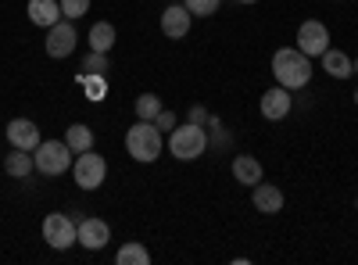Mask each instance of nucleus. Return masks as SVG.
Returning <instances> with one entry per match:
<instances>
[{
	"label": "nucleus",
	"mask_w": 358,
	"mask_h": 265,
	"mask_svg": "<svg viewBox=\"0 0 358 265\" xmlns=\"http://www.w3.org/2000/svg\"><path fill=\"white\" fill-rule=\"evenodd\" d=\"M273 76L287 90H301L312 83V57L297 47H283L273 54Z\"/></svg>",
	"instance_id": "f257e3e1"
},
{
	"label": "nucleus",
	"mask_w": 358,
	"mask_h": 265,
	"mask_svg": "<svg viewBox=\"0 0 358 265\" xmlns=\"http://www.w3.org/2000/svg\"><path fill=\"white\" fill-rule=\"evenodd\" d=\"M126 151H129L133 162H143V165L158 162V155H162V133H158V126L155 122H143V119L136 126H129Z\"/></svg>",
	"instance_id": "f03ea898"
},
{
	"label": "nucleus",
	"mask_w": 358,
	"mask_h": 265,
	"mask_svg": "<svg viewBox=\"0 0 358 265\" xmlns=\"http://www.w3.org/2000/svg\"><path fill=\"white\" fill-rule=\"evenodd\" d=\"M169 151L179 158V162H194L208 151V133L197 126V122H187V126H176L172 136H169Z\"/></svg>",
	"instance_id": "7ed1b4c3"
},
{
	"label": "nucleus",
	"mask_w": 358,
	"mask_h": 265,
	"mask_svg": "<svg viewBox=\"0 0 358 265\" xmlns=\"http://www.w3.org/2000/svg\"><path fill=\"white\" fill-rule=\"evenodd\" d=\"M33 162H36V172L43 176H62L72 169V147L65 140H40V147L33 151Z\"/></svg>",
	"instance_id": "20e7f679"
},
{
	"label": "nucleus",
	"mask_w": 358,
	"mask_h": 265,
	"mask_svg": "<svg viewBox=\"0 0 358 265\" xmlns=\"http://www.w3.org/2000/svg\"><path fill=\"white\" fill-rule=\"evenodd\" d=\"M72 176H76V183L83 190H97L104 183V176H108V162L94 151H83L76 162H72Z\"/></svg>",
	"instance_id": "39448f33"
},
{
	"label": "nucleus",
	"mask_w": 358,
	"mask_h": 265,
	"mask_svg": "<svg viewBox=\"0 0 358 265\" xmlns=\"http://www.w3.org/2000/svg\"><path fill=\"white\" fill-rule=\"evenodd\" d=\"M43 241L54 248V251H69L76 244V222L65 215V212H50L43 219Z\"/></svg>",
	"instance_id": "423d86ee"
},
{
	"label": "nucleus",
	"mask_w": 358,
	"mask_h": 265,
	"mask_svg": "<svg viewBox=\"0 0 358 265\" xmlns=\"http://www.w3.org/2000/svg\"><path fill=\"white\" fill-rule=\"evenodd\" d=\"M297 50H305L308 57H322L330 50V29L315 18L301 22V29H297Z\"/></svg>",
	"instance_id": "0eeeda50"
},
{
	"label": "nucleus",
	"mask_w": 358,
	"mask_h": 265,
	"mask_svg": "<svg viewBox=\"0 0 358 265\" xmlns=\"http://www.w3.org/2000/svg\"><path fill=\"white\" fill-rule=\"evenodd\" d=\"M76 43H79V36H76V25H72V18L65 22H54L50 29H47V40H43V47H47V54L50 57H69L72 50H76Z\"/></svg>",
	"instance_id": "6e6552de"
},
{
	"label": "nucleus",
	"mask_w": 358,
	"mask_h": 265,
	"mask_svg": "<svg viewBox=\"0 0 358 265\" xmlns=\"http://www.w3.org/2000/svg\"><path fill=\"white\" fill-rule=\"evenodd\" d=\"M111 241V229L104 219H79L76 222V244H83L86 251H101Z\"/></svg>",
	"instance_id": "1a4fd4ad"
},
{
	"label": "nucleus",
	"mask_w": 358,
	"mask_h": 265,
	"mask_svg": "<svg viewBox=\"0 0 358 265\" xmlns=\"http://www.w3.org/2000/svg\"><path fill=\"white\" fill-rule=\"evenodd\" d=\"M8 143L18 151H36L40 147V126L33 119H11L8 122Z\"/></svg>",
	"instance_id": "9d476101"
},
{
	"label": "nucleus",
	"mask_w": 358,
	"mask_h": 265,
	"mask_svg": "<svg viewBox=\"0 0 358 265\" xmlns=\"http://www.w3.org/2000/svg\"><path fill=\"white\" fill-rule=\"evenodd\" d=\"M290 104H294V97H290L287 86H273V90L262 94V115H265L268 122L287 119V115H290Z\"/></svg>",
	"instance_id": "9b49d317"
},
{
	"label": "nucleus",
	"mask_w": 358,
	"mask_h": 265,
	"mask_svg": "<svg viewBox=\"0 0 358 265\" xmlns=\"http://www.w3.org/2000/svg\"><path fill=\"white\" fill-rule=\"evenodd\" d=\"M190 11H187V4H172V8H165L162 11V33L169 36V40H183L187 33H190Z\"/></svg>",
	"instance_id": "f8f14e48"
},
{
	"label": "nucleus",
	"mask_w": 358,
	"mask_h": 265,
	"mask_svg": "<svg viewBox=\"0 0 358 265\" xmlns=\"http://www.w3.org/2000/svg\"><path fill=\"white\" fill-rule=\"evenodd\" d=\"M251 190H255L251 201H255L258 212H265V215L283 212V190H280V187H273V183H255Z\"/></svg>",
	"instance_id": "ddd939ff"
},
{
	"label": "nucleus",
	"mask_w": 358,
	"mask_h": 265,
	"mask_svg": "<svg viewBox=\"0 0 358 265\" xmlns=\"http://www.w3.org/2000/svg\"><path fill=\"white\" fill-rule=\"evenodd\" d=\"M29 22L33 25H40V29H50L54 22H62L65 15H62V4L57 0H29Z\"/></svg>",
	"instance_id": "4468645a"
},
{
	"label": "nucleus",
	"mask_w": 358,
	"mask_h": 265,
	"mask_svg": "<svg viewBox=\"0 0 358 265\" xmlns=\"http://www.w3.org/2000/svg\"><path fill=\"white\" fill-rule=\"evenodd\" d=\"M233 180L244 183V187L262 183V162H258L255 155H236V158H233Z\"/></svg>",
	"instance_id": "2eb2a0df"
},
{
	"label": "nucleus",
	"mask_w": 358,
	"mask_h": 265,
	"mask_svg": "<svg viewBox=\"0 0 358 265\" xmlns=\"http://www.w3.org/2000/svg\"><path fill=\"white\" fill-rule=\"evenodd\" d=\"M322 69L330 72L334 79H348V76L355 72V65H351V57H348L344 50H326V54H322Z\"/></svg>",
	"instance_id": "dca6fc26"
},
{
	"label": "nucleus",
	"mask_w": 358,
	"mask_h": 265,
	"mask_svg": "<svg viewBox=\"0 0 358 265\" xmlns=\"http://www.w3.org/2000/svg\"><path fill=\"white\" fill-rule=\"evenodd\" d=\"M65 143L72 147V155L94 151V129H90V126H83V122H76V126H69V133H65Z\"/></svg>",
	"instance_id": "f3484780"
},
{
	"label": "nucleus",
	"mask_w": 358,
	"mask_h": 265,
	"mask_svg": "<svg viewBox=\"0 0 358 265\" xmlns=\"http://www.w3.org/2000/svg\"><path fill=\"white\" fill-rule=\"evenodd\" d=\"M4 169H8V176H15V180H25V176H33L36 162H33L29 151H18V147H15V155L4 158Z\"/></svg>",
	"instance_id": "a211bd4d"
},
{
	"label": "nucleus",
	"mask_w": 358,
	"mask_h": 265,
	"mask_svg": "<svg viewBox=\"0 0 358 265\" xmlns=\"http://www.w3.org/2000/svg\"><path fill=\"white\" fill-rule=\"evenodd\" d=\"M115 262H118V265H151V251H147L140 241H129V244L118 248Z\"/></svg>",
	"instance_id": "6ab92c4d"
},
{
	"label": "nucleus",
	"mask_w": 358,
	"mask_h": 265,
	"mask_svg": "<svg viewBox=\"0 0 358 265\" xmlns=\"http://www.w3.org/2000/svg\"><path fill=\"white\" fill-rule=\"evenodd\" d=\"M111 47H115V25L111 22H97L94 29H90V50L108 54Z\"/></svg>",
	"instance_id": "aec40b11"
},
{
	"label": "nucleus",
	"mask_w": 358,
	"mask_h": 265,
	"mask_svg": "<svg viewBox=\"0 0 358 265\" xmlns=\"http://www.w3.org/2000/svg\"><path fill=\"white\" fill-rule=\"evenodd\" d=\"M158 115H162V97H158V94H140V97H136V119L155 122Z\"/></svg>",
	"instance_id": "412c9836"
},
{
	"label": "nucleus",
	"mask_w": 358,
	"mask_h": 265,
	"mask_svg": "<svg viewBox=\"0 0 358 265\" xmlns=\"http://www.w3.org/2000/svg\"><path fill=\"white\" fill-rule=\"evenodd\" d=\"M83 69H86V76H104V72H108V54L90 50L86 62H83Z\"/></svg>",
	"instance_id": "4be33fe9"
},
{
	"label": "nucleus",
	"mask_w": 358,
	"mask_h": 265,
	"mask_svg": "<svg viewBox=\"0 0 358 265\" xmlns=\"http://www.w3.org/2000/svg\"><path fill=\"white\" fill-rule=\"evenodd\" d=\"M183 4H187V11H190V15L208 18V15H215V11H219L222 0H183Z\"/></svg>",
	"instance_id": "5701e85b"
},
{
	"label": "nucleus",
	"mask_w": 358,
	"mask_h": 265,
	"mask_svg": "<svg viewBox=\"0 0 358 265\" xmlns=\"http://www.w3.org/2000/svg\"><path fill=\"white\" fill-rule=\"evenodd\" d=\"M62 4V15L65 18H83L90 11V0H57Z\"/></svg>",
	"instance_id": "b1692460"
},
{
	"label": "nucleus",
	"mask_w": 358,
	"mask_h": 265,
	"mask_svg": "<svg viewBox=\"0 0 358 265\" xmlns=\"http://www.w3.org/2000/svg\"><path fill=\"white\" fill-rule=\"evenodd\" d=\"M104 90H108V86H104L101 76H86V97L90 101H104Z\"/></svg>",
	"instance_id": "393cba45"
},
{
	"label": "nucleus",
	"mask_w": 358,
	"mask_h": 265,
	"mask_svg": "<svg viewBox=\"0 0 358 265\" xmlns=\"http://www.w3.org/2000/svg\"><path fill=\"white\" fill-rule=\"evenodd\" d=\"M155 126H158V133H172V129H176V115L162 108V115L155 119Z\"/></svg>",
	"instance_id": "a878e982"
},
{
	"label": "nucleus",
	"mask_w": 358,
	"mask_h": 265,
	"mask_svg": "<svg viewBox=\"0 0 358 265\" xmlns=\"http://www.w3.org/2000/svg\"><path fill=\"white\" fill-rule=\"evenodd\" d=\"M190 122H197V126L204 122V108H194V111H190Z\"/></svg>",
	"instance_id": "bb28decb"
},
{
	"label": "nucleus",
	"mask_w": 358,
	"mask_h": 265,
	"mask_svg": "<svg viewBox=\"0 0 358 265\" xmlns=\"http://www.w3.org/2000/svg\"><path fill=\"white\" fill-rule=\"evenodd\" d=\"M236 4H258V0H236Z\"/></svg>",
	"instance_id": "cd10ccee"
},
{
	"label": "nucleus",
	"mask_w": 358,
	"mask_h": 265,
	"mask_svg": "<svg viewBox=\"0 0 358 265\" xmlns=\"http://www.w3.org/2000/svg\"><path fill=\"white\" fill-rule=\"evenodd\" d=\"M355 72H358V57H355Z\"/></svg>",
	"instance_id": "c85d7f7f"
},
{
	"label": "nucleus",
	"mask_w": 358,
	"mask_h": 265,
	"mask_svg": "<svg viewBox=\"0 0 358 265\" xmlns=\"http://www.w3.org/2000/svg\"><path fill=\"white\" fill-rule=\"evenodd\" d=\"M355 104H358V94H355Z\"/></svg>",
	"instance_id": "c756f323"
}]
</instances>
